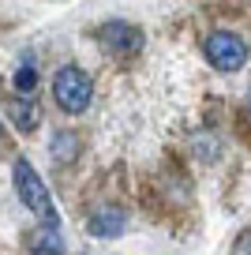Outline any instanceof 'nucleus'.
<instances>
[{
  "instance_id": "f03ea898",
  "label": "nucleus",
  "mask_w": 251,
  "mask_h": 255,
  "mask_svg": "<svg viewBox=\"0 0 251 255\" xmlns=\"http://www.w3.org/2000/svg\"><path fill=\"white\" fill-rule=\"evenodd\" d=\"M90 94H94V87H90V75L83 72V68H75V64H68V68H60L53 79V98L56 105H60L64 113H83L90 105Z\"/></svg>"
},
{
  "instance_id": "9d476101",
  "label": "nucleus",
  "mask_w": 251,
  "mask_h": 255,
  "mask_svg": "<svg viewBox=\"0 0 251 255\" xmlns=\"http://www.w3.org/2000/svg\"><path fill=\"white\" fill-rule=\"evenodd\" d=\"M233 255H251V229L236 237V244H233Z\"/></svg>"
},
{
  "instance_id": "f257e3e1",
  "label": "nucleus",
  "mask_w": 251,
  "mask_h": 255,
  "mask_svg": "<svg viewBox=\"0 0 251 255\" xmlns=\"http://www.w3.org/2000/svg\"><path fill=\"white\" fill-rule=\"evenodd\" d=\"M11 176H15V191H19V199H23V207H26V210H34L38 218H45V225H56L53 195H49L45 180L34 173L30 161L19 158V161H15V169H11Z\"/></svg>"
},
{
  "instance_id": "0eeeda50",
  "label": "nucleus",
  "mask_w": 251,
  "mask_h": 255,
  "mask_svg": "<svg viewBox=\"0 0 251 255\" xmlns=\"http://www.w3.org/2000/svg\"><path fill=\"white\" fill-rule=\"evenodd\" d=\"M8 113H11V124H15L19 131H34V128H38V109H34L30 98H11Z\"/></svg>"
},
{
  "instance_id": "423d86ee",
  "label": "nucleus",
  "mask_w": 251,
  "mask_h": 255,
  "mask_svg": "<svg viewBox=\"0 0 251 255\" xmlns=\"http://www.w3.org/2000/svg\"><path fill=\"white\" fill-rule=\"evenodd\" d=\"M30 252L34 255H64V240L56 233V225H41L30 233Z\"/></svg>"
},
{
  "instance_id": "7ed1b4c3",
  "label": "nucleus",
  "mask_w": 251,
  "mask_h": 255,
  "mask_svg": "<svg viewBox=\"0 0 251 255\" xmlns=\"http://www.w3.org/2000/svg\"><path fill=\"white\" fill-rule=\"evenodd\" d=\"M206 56L218 72H240L248 64V41L233 30H218L206 38Z\"/></svg>"
},
{
  "instance_id": "20e7f679",
  "label": "nucleus",
  "mask_w": 251,
  "mask_h": 255,
  "mask_svg": "<svg viewBox=\"0 0 251 255\" xmlns=\"http://www.w3.org/2000/svg\"><path fill=\"white\" fill-rule=\"evenodd\" d=\"M102 49L109 56H135L142 49V30L131 23H105L102 26Z\"/></svg>"
},
{
  "instance_id": "6e6552de",
  "label": "nucleus",
  "mask_w": 251,
  "mask_h": 255,
  "mask_svg": "<svg viewBox=\"0 0 251 255\" xmlns=\"http://www.w3.org/2000/svg\"><path fill=\"white\" fill-rule=\"evenodd\" d=\"M75 154H79V139H75V131H56V135H53V161L68 165Z\"/></svg>"
},
{
  "instance_id": "9b49d317",
  "label": "nucleus",
  "mask_w": 251,
  "mask_h": 255,
  "mask_svg": "<svg viewBox=\"0 0 251 255\" xmlns=\"http://www.w3.org/2000/svg\"><path fill=\"white\" fill-rule=\"evenodd\" d=\"M248 109H251V94H248Z\"/></svg>"
},
{
  "instance_id": "39448f33",
  "label": "nucleus",
  "mask_w": 251,
  "mask_h": 255,
  "mask_svg": "<svg viewBox=\"0 0 251 255\" xmlns=\"http://www.w3.org/2000/svg\"><path fill=\"white\" fill-rule=\"evenodd\" d=\"M90 233L94 237H102V240H113V237H120V233L127 229V214L120 207H98L94 214H90Z\"/></svg>"
},
{
  "instance_id": "1a4fd4ad",
  "label": "nucleus",
  "mask_w": 251,
  "mask_h": 255,
  "mask_svg": "<svg viewBox=\"0 0 251 255\" xmlns=\"http://www.w3.org/2000/svg\"><path fill=\"white\" fill-rule=\"evenodd\" d=\"M15 90H19V98H30L34 90H38V72L30 68V60L15 72Z\"/></svg>"
}]
</instances>
